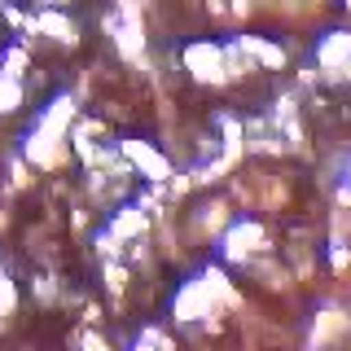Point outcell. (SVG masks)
Instances as JSON below:
<instances>
[{"instance_id": "cell-8", "label": "cell", "mask_w": 351, "mask_h": 351, "mask_svg": "<svg viewBox=\"0 0 351 351\" xmlns=\"http://www.w3.org/2000/svg\"><path fill=\"white\" fill-rule=\"evenodd\" d=\"M141 228H145V215H141V211H123V215L114 219V233L119 237H132V233H141Z\"/></svg>"}, {"instance_id": "cell-4", "label": "cell", "mask_w": 351, "mask_h": 351, "mask_svg": "<svg viewBox=\"0 0 351 351\" xmlns=\"http://www.w3.org/2000/svg\"><path fill=\"white\" fill-rule=\"evenodd\" d=\"M36 27H40V31H49V36H53V40H62V44H75V40H80L75 22H66V18H58V14H40Z\"/></svg>"}, {"instance_id": "cell-9", "label": "cell", "mask_w": 351, "mask_h": 351, "mask_svg": "<svg viewBox=\"0 0 351 351\" xmlns=\"http://www.w3.org/2000/svg\"><path fill=\"white\" fill-rule=\"evenodd\" d=\"M22 66H27V53H22V49H9L5 53V75H14V80H18Z\"/></svg>"}, {"instance_id": "cell-7", "label": "cell", "mask_w": 351, "mask_h": 351, "mask_svg": "<svg viewBox=\"0 0 351 351\" xmlns=\"http://www.w3.org/2000/svg\"><path fill=\"white\" fill-rule=\"evenodd\" d=\"M18 106H22V88H18L14 75H5L0 80V110H18Z\"/></svg>"}, {"instance_id": "cell-6", "label": "cell", "mask_w": 351, "mask_h": 351, "mask_svg": "<svg viewBox=\"0 0 351 351\" xmlns=\"http://www.w3.org/2000/svg\"><path fill=\"white\" fill-rule=\"evenodd\" d=\"M343 53H351V36H334V40L321 44V62H325V66H334Z\"/></svg>"}, {"instance_id": "cell-2", "label": "cell", "mask_w": 351, "mask_h": 351, "mask_svg": "<svg viewBox=\"0 0 351 351\" xmlns=\"http://www.w3.org/2000/svg\"><path fill=\"white\" fill-rule=\"evenodd\" d=\"M184 62H189V71L197 80H224V75H219V49H211V44H193Z\"/></svg>"}, {"instance_id": "cell-3", "label": "cell", "mask_w": 351, "mask_h": 351, "mask_svg": "<svg viewBox=\"0 0 351 351\" xmlns=\"http://www.w3.org/2000/svg\"><path fill=\"white\" fill-rule=\"evenodd\" d=\"M259 241H263V233H259L255 224H237L233 233L224 237V255H228V259H246L250 250L259 246Z\"/></svg>"}, {"instance_id": "cell-5", "label": "cell", "mask_w": 351, "mask_h": 351, "mask_svg": "<svg viewBox=\"0 0 351 351\" xmlns=\"http://www.w3.org/2000/svg\"><path fill=\"white\" fill-rule=\"evenodd\" d=\"M241 49H250L259 62H268V66H281V49H272V44H263L255 36H241Z\"/></svg>"}, {"instance_id": "cell-1", "label": "cell", "mask_w": 351, "mask_h": 351, "mask_svg": "<svg viewBox=\"0 0 351 351\" xmlns=\"http://www.w3.org/2000/svg\"><path fill=\"white\" fill-rule=\"evenodd\" d=\"M123 154H128V158L149 176V180H167V162H162L158 154L145 145V141H123Z\"/></svg>"}]
</instances>
